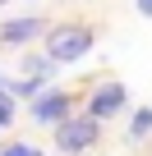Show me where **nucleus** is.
<instances>
[{
	"mask_svg": "<svg viewBox=\"0 0 152 156\" xmlns=\"http://www.w3.org/2000/svg\"><path fill=\"white\" fill-rule=\"evenodd\" d=\"M92 46H97V32L88 23H55V28H46V55L55 64H79Z\"/></svg>",
	"mask_w": 152,
	"mask_h": 156,
	"instance_id": "1",
	"label": "nucleus"
},
{
	"mask_svg": "<svg viewBox=\"0 0 152 156\" xmlns=\"http://www.w3.org/2000/svg\"><path fill=\"white\" fill-rule=\"evenodd\" d=\"M97 138H102V119L88 110L55 124V151H65V156H83L88 147H97Z\"/></svg>",
	"mask_w": 152,
	"mask_h": 156,
	"instance_id": "2",
	"label": "nucleus"
},
{
	"mask_svg": "<svg viewBox=\"0 0 152 156\" xmlns=\"http://www.w3.org/2000/svg\"><path fill=\"white\" fill-rule=\"evenodd\" d=\"M28 115H32V124L55 129L60 119H69V115H74V97H69L65 87H46V92H37V97L28 101Z\"/></svg>",
	"mask_w": 152,
	"mask_h": 156,
	"instance_id": "3",
	"label": "nucleus"
},
{
	"mask_svg": "<svg viewBox=\"0 0 152 156\" xmlns=\"http://www.w3.org/2000/svg\"><path fill=\"white\" fill-rule=\"evenodd\" d=\"M124 106H129V92H124V83H115V78H106V83H97L88 92V115H97V119H111Z\"/></svg>",
	"mask_w": 152,
	"mask_h": 156,
	"instance_id": "4",
	"label": "nucleus"
},
{
	"mask_svg": "<svg viewBox=\"0 0 152 156\" xmlns=\"http://www.w3.org/2000/svg\"><path fill=\"white\" fill-rule=\"evenodd\" d=\"M42 32H46V19H37V14H19V19L0 23V41H5V46H28Z\"/></svg>",
	"mask_w": 152,
	"mask_h": 156,
	"instance_id": "5",
	"label": "nucleus"
},
{
	"mask_svg": "<svg viewBox=\"0 0 152 156\" xmlns=\"http://www.w3.org/2000/svg\"><path fill=\"white\" fill-rule=\"evenodd\" d=\"M143 138H152V110L147 106H138L129 115V142H143Z\"/></svg>",
	"mask_w": 152,
	"mask_h": 156,
	"instance_id": "6",
	"label": "nucleus"
},
{
	"mask_svg": "<svg viewBox=\"0 0 152 156\" xmlns=\"http://www.w3.org/2000/svg\"><path fill=\"white\" fill-rule=\"evenodd\" d=\"M9 92H14L19 101H32L37 92H46V78H37V73H28V78H19V83H9Z\"/></svg>",
	"mask_w": 152,
	"mask_h": 156,
	"instance_id": "7",
	"label": "nucleus"
},
{
	"mask_svg": "<svg viewBox=\"0 0 152 156\" xmlns=\"http://www.w3.org/2000/svg\"><path fill=\"white\" fill-rule=\"evenodd\" d=\"M14 115H19V97H14L9 87H0V133L14 124Z\"/></svg>",
	"mask_w": 152,
	"mask_h": 156,
	"instance_id": "8",
	"label": "nucleus"
},
{
	"mask_svg": "<svg viewBox=\"0 0 152 156\" xmlns=\"http://www.w3.org/2000/svg\"><path fill=\"white\" fill-rule=\"evenodd\" d=\"M23 69H28V73H37V78H51L55 60H51V55H28V60H23Z\"/></svg>",
	"mask_w": 152,
	"mask_h": 156,
	"instance_id": "9",
	"label": "nucleus"
},
{
	"mask_svg": "<svg viewBox=\"0 0 152 156\" xmlns=\"http://www.w3.org/2000/svg\"><path fill=\"white\" fill-rule=\"evenodd\" d=\"M0 156H37L32 142H9V147H0Z\"/></svg>",
	"mask_w": 152,
	"mask_h": 156,
	"instance_id": "10",
	"label": "nucleus"
},
{
	"mask_svg": "<svg viewBox=\"0 0 152 156\" xmlns=\"http://www.w3.org/2000/svg\"><path fill=\"white\" fill-rule=\"evenodd\" d=\"M134 9H138L143 19H152V0H134Z\"/></svg>",
	"mask_w": 152,
	"mask_h": 156,
	"instance_id": "11",
	"label": "nucleus"
},
{
	"mask_svg": "<svg viewBox=\"0 0 152 156\" xmlns=\"http://www.w3.org/2000/svg\"><path fill=\"white\" fill-rule=\"evenodd\" d=\"M0 5H9V0H0Z\"/></svg>",
	"mask_w": 152,
	"mask_h": 156,
	"instance_id": "12",
	"label": "nucleus"
},
{
	"mask_svg": "<svg viewBox=\"0 0 152 156\" xmlns=\"http://www.w3.org/2000/svg\"><path fill=\"white\" fill-rule=\"evenodd\" d=\"M37 156H46V151H37Z\"/></svg>",
	"mask_w": 152,
	"mask_h": 156,
	"instance_id": "13",
	"label": "nucleus"
}]
</instances>
